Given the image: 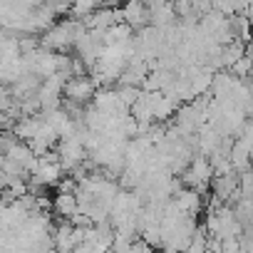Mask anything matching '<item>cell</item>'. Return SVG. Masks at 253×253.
Wrapping results in <instances>:
<instances>
[{
	"instance_id": "7a4b0ae2",
	"label": "cell",
	"mask_w": 253,
	"mask_h": 253,
	"mask_svg": "<svg viewBox=\"0 0 253 253\" xmlns=\"http://www.w3.org/2000/svg\"><path fill=\"white\" fill-rule=\"evenodd\" d=\"M122 10V23L124 25H129L132 30H142V28H147L149 25V18H147V8L142 5V3H129V5H124V8H119Z\"/></svg>"
},
{
	"instance_id": "3957f363",
	"label": "cell",
	"mask_w": 253,
	"mask_h": 253,
	"mask_svg": "<svg viewBox=\"0 0 253 253\" xmlns=\"http://www.w3.org/2000/svg\"><path fill=\"white\" fill-rule=\"evenodd\" d=\"M52 209H55V213H60L62 218H72V216L77 213V201H75L72 194H57L55 201H52Z\"/></svg>"
},
{
	"instance_id": "6da1fadb",
	"label": "cell",
	"mask_w": 253,
	"mask_h": 253,
	"mask_svg": "<svg viewBox=\"0 0 253 253\" xmlns=\"http://www.w3.org/2000/svg\"><path fill=\"white\" fill-rule=\"evenodd\" d=\"M94 84H92V80L87 77V75H82V77H70L67 82H65V89H62V94L67 97V102H72V104H77V107H82V104H87L92 97H94Z\"/></svg>"
}]
</instances>
